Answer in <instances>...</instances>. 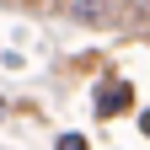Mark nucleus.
I'll return each mask as SVG.
<instances>
[{"mask_svg":"<svg viewBox=\"0 0 150 150\" xmlns=\"http://www.w3.org/2000/svg\"><path fill=\"white\" fill-rule=\"evenodd\" d=\"M64 11H70V22H81V27H102L107 11H112V0H64Z\"/></svg>","mask_w":150,"mask_h":150,"instance_id":"nucleus-1","label":"nucleus"},{"mask_svg":"<svg viewBox=\"0 0 150 150\" xmlns=\"http://www.w3.org/2000/svg\"><path fill=\"white\" fill-rule=\"evenodd\" d=\"M129 102H134V86H123V81L112 86V91H102V112L107 107H129Z\"/></svg>","mask_w":150,"mask_h":150,"instance_id":"nucleus-2","label":"nucleus"},{"mask_svg":"<svg viewBox=\"0 0 150 150\" xmlns=\"http://www.w3.org/2000/svg\"><path fill=\"white\" fill-rule=\"evenodd\" d=\"M54 150H86V134H59V145Z\"/></svg>","mask_w":150,"mask_h":150,"instance_id":"nucleus-3","label":"nucleus"},{"mask_svg":"<svg viewBox=\"0 0 150 150\" xmlns=\"http://www.w3.org/2000/svg\"><path fill=\"white\" fill-rule=\"evenodd\" d=\"M139 129H145V134H150V112H145V118H139Z\"/></svg>","mask_w":150,"mask_h":150,"instance_id":"nucleus-4","label":"nucleus"},{"mask_svg":"<svg viewBox=\"0 0 150 150\" xmlns=\"http://www.w3.org/2000/svg\"><path fill=\"white\" fill-rule=\"evenodd\" d=\"M0 118H6V102H0Z\"/></svg>","mask_w":150,"mask_h":150,"instance_id":"nucleus-5","label":"nucleus"}]
</instances>
